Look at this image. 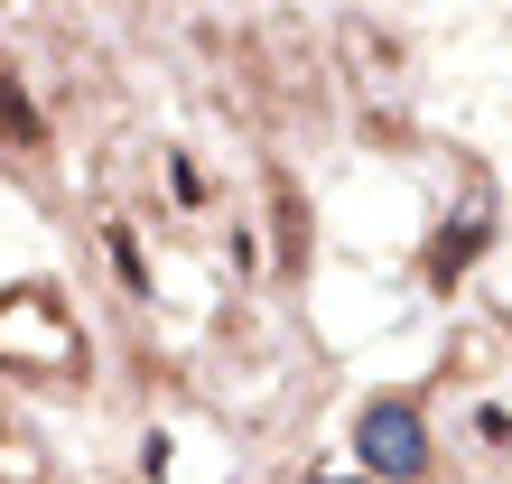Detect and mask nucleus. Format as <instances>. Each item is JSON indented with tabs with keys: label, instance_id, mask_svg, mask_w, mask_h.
I'll return each instance as SVG.
<instances>
[{
	"label": "nucleus",
	"instance_id": "obj_1",
	"mask_svg": "<svg viewBox=\"0 0 512 484\" xmlns=\"http://www.w3.org/2000/svg\"><path fill=\"white\" fill-rule=\"evenodd\" d=\"M354 457H364V484H410L429 475V429H419V401L410 391H382L354 419Z\"/></svg>",
	"mask_w": 512,
	"mask_h": 484
},
{
	"label": "nucleus",
	"instance_id": "obj_2",
	"mask_svg": "<svg viewBox=\"0 0 512 484\" xmlns=\"http://www.w3.org/2000/svg\"><path fill=\"white\" fill-rule=\"evenodd\" d=\"M485 242H494V224L485 215H466V224H447L438 242H429V289H457L475 261H485Z\"/></svg>",
	"mask_w": 512,
	"mask_h": 484
},
{
	"label": "nucleus",
	"instance_id": "obj_3",
	"mask_svg": "<svg viewBox=\"0 0 512 484\" xmlns=\"http://www.w3.org/2000/svg\"><path fill=\"white\" fill-rule=\"evenodd\" d=\"M38 131H47V121H38V103H28V84H19L10 66H0V140L38 149Z\"/></svg>",
	"mask_w": 512,
	"mask_h": 484
},
{
	"label": "nucleus",
	"instance_id": "obj_4",
	"mask_svg": "<svg viewBox=\"0 0 512 484\" xmlns=\"http://www.w3.org/2000/svg\"><path fill=\"white\" fill-rule=\"evenodd\" d=\"M112 270H122V289H131V298H149V261H140V242H131L122 224H112Z\"/></svg>",
	"mask_w": 512,
	"mask_h": 484
},
{
	"label": "nucleus",
	"instance_id": "obj_5",
	"mask_svg": "<svg viewBox=\"0 0 512 484\" xmlns=\"http://www.w3.org/2000/svg\"><path fill=\"white\" fill-rule=\"evenodd\" d=\"M475 438H485V447H512V410L485 401V410H475Z\"/></svg>",
	"mask_w": 512,
	"mask_h": 484
},
{
	"label": "nucleus",
	"instance_id": "obj_6",
	"mask_svg": "<svg viewBox=\"0 0 512 484\" xmlns=\"http://www.w3.org/2000/svg\"><path fill=\"white\" fill-rule=\"evenodd\" d=\"M168 187H177V205H196V196H205V177H196V159H168Z\"/></svg>",
	"mask_w": 512,
	"mask_h": 484
}]
</instances>
